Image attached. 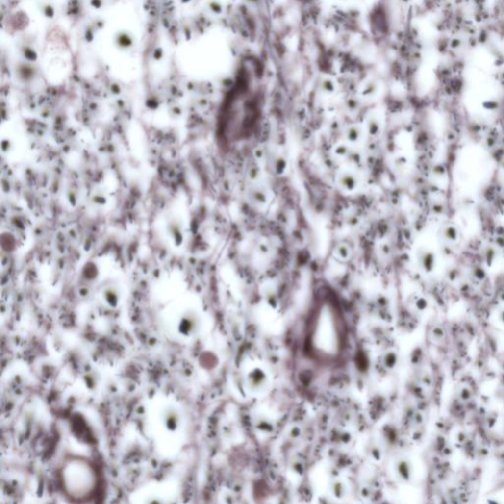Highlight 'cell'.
Wrapping results in <instances>:
<instances>
[{"instance_id": "1", "label": "cell", "mask_w": 504, "mask_h": 504, "mask_svg": "<svg viewBox=\"0 0 504 504\" xmlns=\"http://www.w3.org/2000/svg\"><path fill=\"white\" fill-rule=\"evenodd\" d=\"M419 261L423 270L427 273H430L434 270L436 264V257L433 251L430 249L421 250L419 253Z\"/></svg>"}, {"instance_id": "3", "label": "cell", "mask_w": 504, "mask_h": 504, "mask_svg": "<svg viewBox=\"0 0 504 504\" xmlns=\"http://www.w3.org/2000/svg\"><path fill=\"white\" fill-rule=\"evenodd\" d=\"M501 317H502V320H503V322H504V310H503L502 314H501Z\"/></svg>"}, {"instance_id": "2", "label": "cell", "mask_w": 504, "mask_h": 504, "mask_svg": "<svg viewBox=\"0 0 504 504\" xmlns=\"http://www.w3.org/2000/svg\"><path fill=\"white\" fill-rule=\"evenodd\" d=\"M440 236L444 241L456 242L459 238V232L454 225H446L441 227Z\"/></svg>"}]
</instances>
